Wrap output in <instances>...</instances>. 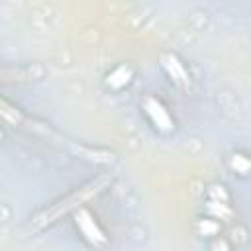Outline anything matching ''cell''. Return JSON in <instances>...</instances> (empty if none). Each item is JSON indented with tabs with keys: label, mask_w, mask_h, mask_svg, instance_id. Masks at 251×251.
Segmentation results:
<instances>
[{
	"label": "cell",
	"mask_w": 251,
	"mask_h": 251,
	"mask_svg": "<svg viewBox=\"0 0 251 251\" xmlns=\"http://www.w3.org/2000/svg\"><path fill=\"white\" fill-rule=\"evenodd\" d=\"M163 67H165V71L169 73V76H171V80H173L175 84H178V86H186V84H188V71H186L184 65L178 61V57L167 55V57L163 59Z\"/></svg>",
	"instance_id": "cell-3"
},
{
	"label": "cell",
	"mask_w": 251,
	"mask_h": 251,
	"mask_svg": "<svg viewBox=\"0 0 251 251\" xmlns=\"http://www.w3.org/2000/svg\"><path fill=\"white\" fill-rule=\"evenodd\" d=\"M75 226L76 229L80 231V235L94 247H100V245H106L108 237L106 233L102 231V227L98 226L96 218L86 210V208H78L75 212Z\"/></svg>",
	"instance_id": "cell-1"
},
{
	"label": "cell",
	"mask_w": 251,
	"mask_h": 251,
	"mask_svg": "<svg viewBox=\"0 0 251 251\" xmlns=\"http://www.w3.org/2000/svg\"><path fill=\"white\" fill-rule=\"evenodd\" d=\"M129 80H131V69H129V67H126V65L116 67V69L106 76L108 86H110V88H116V90H120V88L127 86V84H129Z\"/></svg>",
	"instance_id": "cell-4"
},
{
	"label": "cell",
	"mask_w": 251,
	"mask_h": 251,
	"mask_svg": "<svg viewBox=\"0 0 251 251\" xmlns=\"http://www.w3.org/2000/svg\"><path fill=\"white\" fill-rule=\"evenodd\" d=\"M231 167H233L237 173L245 175V173L249 171V159H247L245 155H241V153H235L233 159H231Z\"/></svg>",
	"instance_id": "cell-5"
},
{
	"label": "cell",
	"mask_w": 251,
	"mask_h": 251,
	"mask_svg": "<svg viewBox=\"0 0 251 251\" xmlns=\"http://www.w3.org/2000/svg\"><path fill=\"white\" fill-rule=\"evenodd\" d=\"M143 110L147 114V118L153 122V126L161 131H171L175 127V122L169 114V110L163 106L161 100H157L155 96H147L143 100Z\"/></svg>",
	"instance_id": "cell-2"
}]
</instances>
